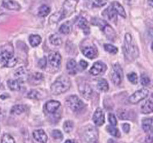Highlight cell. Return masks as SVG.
<instances>
[{
    "label": "cell",
    "mask_w": 153,
    "mask_h": 143,
    "mask_svg": "<svg viewBox=\"0 0 153 143\" xmlns=\"http://www.w3.org/2000/svg\"><path fill=\"white\" fill-rule=\"evenodd\" d=\"M71 82L68 78L66 76H60L51 86V91L53 95H61L69 90Z\"/></svg>",
    "instance_id": "obj_1"
},
{
    "label": "cell",
    "mask_w": 153,
    "mask_h": 143,
    "mask_svg": "<svg viewBox=\"0 0 153 143\" xmlns=\"http://www.w3.org/2000/svg\"><path fill=\"white\" fill-rule=\"evenodd\" d=\"M124 53L127 58L135 59L139 56V49L132 42V37L130 33L125 35V41H124L123 47Z\"/></svg>",
    "instance_id": "obj_2"
},
{
    "label": "cell",
    "mask_w": 153,
    "mask_h": 143,
    "mask_svg": "<svg viewBox=\"0 0 153 143\" xmlns=\"http://www.w3.org/2000/svg\"><path fill=\"white\" fill-rule=\"evenodd\" d=\"M66 103L70 109L74 112H78L84 108V103L76 95H70L66 100Z\"/></svg>",
    "instance_id": "obj_3"
},
{
    "label": "cell",
    "mask_w": 153,
    "mask_h": 143,
    "mask_svg": "<svg viewBox=\"0 0 153 143\" xmlns=\"http://www.w3.org/2000/svg\"><path fill=\"white\" fill-rule=\"evenodd\" d=\"M84 138L87 143H98V131L93 126H88L84 130Z\"/></svg>",
    "instance_id": "obj_4"
},
{
    "label": "cell",
    "mask_w": 153,
    "mask_h": 143,
    "mask_svg": "<svg viewBox=\"0 0 153 143\" xmlns=\"http://www.w3.org/2000/svg\"><path fill=\"white\" fill-rule=\"evenodd\" d=\"M77 3H78V0H65L63 4V9L61 11L63 13L64 18H66L74 13L76 10Z\"/></svg>",
    "instance_id": "obj_5"
},
{
    "label": "cell",
    "mask_w": 153,
    "mask_h": 143,
    "mask_svg": "<svg viewBox=\"0 0 153 143\" xmlns=\"http://www.w3.org/2000/svg\"><path fill=\"white\" fill-rule=\"evenodd\" d=\"M13 47H12V45L11 44L6 45L3 48V49L1 51V53H0V60L3 62V65L6 62H7L10 59L13 58Z\"/></svg>",
    "instance_id": "obj_6"
},
{
    "label": "cell",
    "mask_w": 153,
    "mask_h": 143,
    "mask_svg": "<svg viewBox=\"0 0 153 143\" xmlns=\"http://www.w3.org/2000/svg\"><path fill=\"white\" fill-rule=\"evenodd\" d=\"M111 79L114 84L119 85L123 79V70L119 64H114L111 72Z\"/></svg>",
    "instance_id": "obj_7"
},
{
    "label": "cell",
    "mask_w": 153,
    "mask_h": 143,
    "mask_svg": "<svg viewBox=\"0 0 153 143\" xmlns=\"http://www.w3.org/2000/svg\"><path fill=\"white\" fill-rule=\"evenodd\" d=\"M148 94H149V91L148 89H145V88L140 89L130 96L129 102L131 103H138L143 100H144L148 96Z\"/></svg>",
    "instance_id": "obj_8"
},
{
    "label": "cell",
    "mask_w": 153,
    "mask_h": 143,
    "mask_svg": "<svg viewBox=\"0 0 153 143\" xmlns=\"http://www.w3.org/2000/svg\"><path fill=\"white\" fill-rule=\"evenodd\" d=\"M106 70V65L105 63H103L102 61H97L95 62L93 66L91 67V69L90 70V73L92 75L97 76L101 74H104Z\"/></svg>",
    "instance_id": "obj_9"
},
{
    "label": "cell",
    "mask_w": 153,
    "mask_h": 143,
    "mask_svg": "<svg viewBox=\"0 0 153 143\" xmlns=\"http://www.w3.org/2000/svg\"><path fill=\"white\" fill-rule=\"evenodd\" d=\"M93 121H94V123L97 126H101L104 124L105 122V115H104V112L100 108L96 109V111L94 112V116H93Z\"/></svg>",
    "instance_id": "obj_10"
},
{
    "label": "cell",
    "mask_w": 153,
    "mask_h": 143,
    "mask_svg": "<svg viewBox=\"0 0 153 143\" xmlns=\"http://www.w3.org/2000/svg\"><path fill=\"white\" fill-rule=\"evenodd\" d=\"M48 60H49V63L51 66L58 68L61 63V56L58 52H52L48 55Z\"/></svg>",
    "instance_id": "obj_11"
},
{
    "label": "cell",
    "mask_w": 153,
    "mask_h": 143,
    "mask_svg": "<svg viewBox=\"0 0 153 143\" xmlns=\"http://www.w3.org/2000/svg\"><path fill=\"white\" fill-rule=\"evenodd\" d=\"M79 91L81 93V95L86 100H89L92 96V88H90V85L86 83V82H83V83L79 85Z\"/></svg>",
    "instance_id": "obj_12"
},
{
    "label": "cell",
    "mask_w": 153,
    "mask_h": 143,
    "mask_svg": "<svg viewBox=\"0 0 153 143\" xmlns=\"http://www.w3.org/2000/svg\"><path fill=\"white\" fill-rule=\"evenodd\" d=\"M82 52L86 58L94 59L98 57V49L94 46H85L82 48Z\"/></svg>",
    "instance_id": "obj_13"
},
{
    "label": "cell",
    "mask_w": 153,
    "mask_h": 143,
    "mask_svg": "<svg viewBox=\"0 0 153 143\" xmlns=\"http://www.w3.org/2000/svg\"><path fill=\"white\" fill-rule=\"evenodd\" d=\"M34 140L37 143H46L48 140L47 134L43 130H35L32 133Z\"/></svg>",
    "instance_id": "obj_14"
},
{
    "label": "cell",
    "mask_w": 153,
    "mask_h": 143,
    "mask_svg": "<svg viewBox=\"0 0 153 143\" xmlns=\"http://www.w3.org/2000/svg\"><path fill=\"white\" fill-rule=\"evenodd\" d=\"M60 106H61V103L59 101H48L47 103H45V110L48 113H55L57 111V109L60 108Z\"/></svg>",
    "instance_id": "obj_15"
},
{
    "label": "cell",
    "mask_w": 153,
    "mask_h": 143,
    "mask_svg": "<svg viewBox=\"0 0 153 143\" xmlns=\"http://www.w3.org/2000/svg\"><path fill=\"white\" fill-rule=\"evenodd\" d=\"M3 6L8 10L19 11L20 10V5L14 0H3Z\"/></svg>",
    "instance_id": "obj_16"
},
{
    "label": "cell",
    "mask_w": 153,
    "mask_h": 143,
    "mask_svg": "<svg viewBox=\"0 0 153 143\" xmlns=\"http://www.w3.org/2000/svg\"><path fill=\"white\" fill-rule=\"evenodd\" d=\"M103 15L109 20H111L112 22H116L117 12L114 11V9L112 6L109 7L108 8H106V10L103 11Z\"/></svg>",
    "instance_id": "obj_17"
},
{
    "label": "cell",
    "mask_w": 153,
    "mask_h": 143,
    "mask_svg": "<svg viewBox=\"0 0 153 143\" xmlns=\"http://www.w3.org/2000/svg\"><path fill=\"white\" fill-rule=\"evenodd\" d=\"M101 30L104 32V34L106 35V37L108 38L109 40L114 41V38H115V36H116V35H115V32H114V30L107 23L102 28V29Z\"/></svg>",
    "instance_id": "obj_18"
},
{
    "label": "cell",
    "mask_w": 153,
    "mask_h": 143,
    "mask_svg": "<svg viewBox=\"0 0 153 143\" xmlns=\"http://www.w3.org/2000/svg\"><path fill=\"white\" fill-rule=\"evenodd\" d=\"M24 81L20 79H10L7 81L8 88H10L11 91H19L22 88Z\"/></svg>",
    "instance_id": "obj_19"
},
{
    "label": "cell",
    "mask_w": 153,
    "mask_h": 143,
    "mask_svg": "<svg viewBox=\"0 0 153 143\" xmlns=\"http://www.w3.org/2000/svg\"><path fill=\"white\" fill-rule=\"evenodd\" d=\"M78 27H79L83 31L85 35L90 34V26H89V22L86 20V19L85 18H81L79 19V21H78Z\"/></svg>",
    "instance_id": "obj_20"
},
{
    "label": "cell",
    "mask_w": 153,
    "mask_h": 143,
    "mask_svg": "<svg viewBox=\"0 0 153 143\" xmlns=\"http://www.w3.org/2000/svg\"><path fill=\"white\" fill-rule=\"evenodd\" d=\"M142 128L144 132H150L153 130V119L152 118H145L143 120Z\"/></svg>",
    "instance_id": "obj_21"
},
{
    "label": "cell",
    "mask_w": 153,
    "mask_h": 143,
    "mask_svg": "<svg viewBox=\"0 0 153 143\" xmlns=\"http://www.w3.org/2000/svg\"><path fill=\"white\" fill-rule=\"evenodd\" d=\"M141 112L143 114H149L153 112V102L152 100H147L141 106Z\"/></svg>",
    "instance_id": "obj_22"
},
{
    "label": "cell",
    "mask_w": 153,
    "mask_h": 143,
    "mask_svg": "<svg viewBox=\"0 0 153 143\" xmlns=\"http://www.w3.org/2000/svg\"><path fill=\"white\" fill-rule=\"evenodd\" d=\"M66 68L67 70L69 72V74L71 75H74L76 73V62L74 59H70L67 62L66 65Z\"/></svg>",
    "instance_id": "obj_23"
},
{
    "label": "cell",
    "mask_w": 153,
    "mask_h": 143,
    "mask_svg": "<svg viewBox=\"0 0 153 143\" xmlns=\"http://www.w3.org/2000/svg\"><path fill=\"white\" fill-rule=\"evenodd\" d=\"M111 6L113 7V8L114 9V11H116L117 14H119V16H121L123 18H126V12H125V10H124L123 7L118 2H113V3L111 4Z\"/></svg>",
    "instance_id": "obj_24"
},
{
    "label": "cell",
    "mask_w": 153,
    "mask_h": 143,
    "mask_svg": "<svg viewBox=\"0 0 153 143\" xmlns=\"http://www.w3.org/2000/svg\"><path fill=\"white\" fill-rule=\"evenodd\" d=\"M26 110V107L23 105V104H16L14 105L11 109V113L12 115H20V114L24 113Z\"/></svg>",
    "instance_id": "obj_25"
},
{
    "label": "cell",
    "mask_w": 153,
    "mask_h": 143,
    "mask_svg": "<svg viewBox=\"0 0 153 143\" xmlns=\"http://www.w3.org/2000/svg\"><path fill=\"white\" fill-rule=\"evenodd\" d=\"M29 42L32 47H36L41 43V37L39 35H31L29 37Z\"/></svg>",
    "instance_id": "obj_26"
},
{
    "label": "cell",
    "mask_w": 153,
    "mask_h": 143,
    "mask_svg": "<svg viewBox=\"0 0 153 143\" xmlns=\"http://www.w3.org/2000/svg\"><path fill=\"white\" fill-rule=\"evenodd\" d=\"M72 30V24L70 21H66L60 28V32L63 34H69Z\"/></svg>",
    "instance_id": "obj_27"
},
{
    "label": "cell",
    "mask_w": 153,
    "mask_h": 143,
    "mask_svg": "<svg viewBox=\"0 0 153 143\" xmlns=\"http://www.w3.org/2000/svg\"><path fill=\"white\" fill-rule=\"evenodd\" d=\"M50 11L51 9L48 6L42 5L38 10V16H40V17H45L50 13Z\"/></svg>",
    "instance_id": "obj_28"
},
{
    "label": "cell",
    "mask_w": 153,
    "mask_h": 143,
    "mask_svg": "<svg viewBox=\"0 0 153 143\" xmlns=\"http://www.w3.org/2000/svg\"><path fill=\"white\" fill-rule=\"evenodd\" d=\"M98 90L101 91H103V92H106L109 90V85L108 82L106 79H100L98 82Z\"/></svg>",
    "instance_id": "obj_29"
},
{
    "label": "cell",
    "mask_w": 153,
    "mask_h": 143,
    "mask_svg": "<svg viewBox=\"0 0 153 143\" xmlns=\"http://www.w3.org/2000/svg\"><path fill=\"white\" fill-rule=\"evenodd\" d=\"M16 77L18 78V79H20L22 81H24V77L27 76V70L24 67H20L19 68L15 73Z\"/></svg>",
    "instance_id": "obj_30"
},
{
    "label": "cell",
    "mask_w": 153,
    "mask_h": 143,
    "mask_svg": "<svg viewBox=\"0 0 153 143\" xmlns=\"http://www.w3.org/2000/svg\"><path fill=\"white\" fill-rule=\"evenodd\" d=\"M64 19V16L62 11H59L57 13H54L53 16L50 17V23L53 24V23H58L59 21H61V19Z\"/></svg>",
    "instance_id": "obj_31"
},
{
    "label": "cell",
    "mask_w": 153,
    "mask_h": 143,
    "mask_svg": "<svg viewBox=\"0 0 153 143\" xmlns=\"http://www.w3.org/2000/svg\"><path fill=\"white\" fill-rule=\"evenodd\" d=\"M106 130L107 132L111 134V135L115 137V138H119L120 137V132L119 131V130L115 128V126H113V125H108L106 127Z\"/></svg>",
    "instance_id": "obj_32"
},
{
    "label": "cell",
    "mask_w": 153,
    "mask_h": 143,
    "mask_svg": "<svg viewBox=\"0 0 153 143\" xmlns=\"http://www.w3.org/2000/svg\"><path fill=\"white\" fill-rule=\"evenodd\" d=\"M44 76L42 74L40 73H35L34 74H32V79H31V82L33 84H39L40 82L43 81Z\"/></svg>",
    "instance_id": "obj_33"
},
{
    "label": "cell",
    "mask_w": 153,
    "mask_h": 143,
    "mask_svg": "<svg viewBox=\"0 0 153 143\" xmlns=\"http://www.w3.org/2000/svg\"><path fill=\"white\" fill-rule=\"evenodd\" d=\"M27 98L34 99V100H40L41 97H42V95H41L40 91L37 90L30 91L28 94L27 95Z\"/></svg>",
    "instance_id": "obj_34"
},
{
    "label": "cell",
    "mask_w": 153,
    "mask_h": 143,
    "mask_svg": "<svg viewBox=\"0 0 153 143\" xmlns=\"http://www.w3.org/2000/svg\"><path fill=\"white\" fill-rule=\"evenodd\" d=\"M49 40H50V42L54 45H60L62 43L61 38L57 34L51 35L49 37Z\"/></svg>",
    "instance_id": "obj_35"
},
{
    "label": "cell",
    "mask_w": 153,
    "mask_h": 143,
    "mask_svg": "<svg viewBox=\"0 0 153 143\" xmlns=\"http://www.w3.org/2000/svg\"><path fill=\"white\" fill-rule=\"evenodd\" d=\"M104 49L106 52H108L110 53H112V54H115V53H118V48L114 46V45H111V44H105L104 45Z\"/></svg>",
    "instance_id": "obj_36"
},
{
    "label": "cell",
    "mask_w": 153,
    "mask_h": 143,
    "mask_svg": "<svg viewBox=\"0 0 153 143\" xmlns=\"http://www.w3.org/2000/svg\"><path fill=\"white\" fill-rule=\"evenodd\" d=\"M74 122L72 121H67L64 123L63 129L66 133H70L72 130H74Z\"/></svg>",
    "instance_id": "obj_37"
},
{
    "label": "cell",
    "mask_w": 153,
    "mask_h": 143,
    "mask_svg": "<svg viewBox=\"0 0 153 143\" xmlns=\"http://www.w3.org/2000/svg\"><path fill=\"white\" fill-rule=\"evenodd\" d=\"M1 143H16L15 139L10 134H4L2 138Z\"/></svg>",
    "instance_id": "obj_38"
},
{
    "label": "cell",
    "mask_w": 153,
    "mask_h": 143,
    "mask_svg": "<svg viewBox=\"0 0 153 143\" xmlns=\"http://www.w3.org/2000/svg\"><path fill=\"white\" fill-rule=\"evenodd\" d=\"M52 136H53V138L56 141H61L62 140V138H63V134H62V133H61L60 130H53V132H52Z\"/></svg>",
    "instance_id": "obj_39"
},
{
    "label": "cell",
    "mask_w": 153,
    "mask_h": 143,
    "mask_svg": "<svg viewBox=\"0 0 153 143\" xmlns=\"http://www.w3.org/2000/svg\"><path fill=\"white\" fill-rule=\"evenodd\" d=\"M127 79L129 80L130 82L133 83V84H136L138 82V76L137 74L132 72V73H130V74H127Z\"/></svg>",
    "instance_id": "obj_40"
},
{
    "label": "cell",
    "mask_w": 153,
    "mask_h": 143,
    "mask_svg": "<svg viewBox=\"0 0 153 143\" xmlns=\"http://www.w3.org/2000/svg\"><path fill=\"white\" fill-rule=\"evenodd\" d=\"M140 82H141V84H142L143 86H148V85L150 84L151 80L147 74H143L142 75H141Z\"/></svg>",
    "instance_id": "obj_41"
},
{
    "label": "cell",
    "mask_w": 153,
    "mask_h": 143,
    "mask_svg": "<svg viewBox=\"0 0 153 143\" xmlns=\"http://www.w3.org/2000/svg\"><path fill=\"white\" fill-rule=\"evenodd\" d=\"M108 119L109 121H110V124L111 125H113V126H116L117 125V120L115 116L112 113H110L108 116Z\"/></svg>",
    "instance_id": "obj_42"
},
{
    "label": "cell",
    "mask_w": 153,
    "mask_h": 143,
    "mask_svg": "<svg viewBox=\"0 0 153 143\" xmlns=\"http://www.w3.org/2000/svg\"><path fill=\"white\" fill-rule=\"evenodd\" d=\"M16 63H17V59L15 58H12L10 59L7 62H6V63L4 64V66H5L6 67H13V66H16Z\"/></svg>",
    "instance_id": "obj_43"
},
{
    "label": "cell",
    "mask_w": 153,
    "mask_h": 143,
    "mask_svg": "<svg viewBox=\"0 0 153 143\" xmlns=\"http://www.w3.org/2000/svg\"><path fill=\"white\" fill-rule=\"evenodd\" d=\"M93 4L94 7H102L106 4V1L105 0H94L93 1Z\"/></svg>",
    "instance_id": "obj_44"
},
{
    "label": "cell",
    "mask_w": 153,
    "mask_h": 143,
    "mask_svg": "<svg viewBox=\"0 0 153 143\" xmlns=\"http://www.w3.org/2000/svg\"><path fill=\"white\" fill-rule=\"evenodd\" d=\"M38 65L40 66L41 69H45L46 66H47V60H46V58H42L41 59H40V61L38 62Z\"/></svg>",
    "instance_id": "obj_45"
},
{
    "label": "cell",
    "mask_w": 153,
    "mask_h": 143,
    "mask_svg": "<svg viewBox=\"0 0 153 143\" xmlns=\"http://www.w3.org/2000/svg\"><path fill=\"white\" fill-rule=\"evenodd\" d=\"M120 112V111H119ZM122 112L121 113H119V117H120V119H123V120H125V119H129L128 118V116H127V112L126 111H124V110H123L122 112Z\"/></svg>",
    "instance_id": "obj_46"
},
{
    "label": "cell",
    "mask_w": 153,
    "mask_h": 143,
    "mask_svg": "<svg viewBox=\"0 0 153 143\" xmlns=\"http://www.w3.org/2000/svg\"><path fill=\"white\" fill-rule=\"evenodd\" d=\"M79 65H80V66H81V68H82V70H85L86 68H87V66H88L87 62H86L85 61H83V60H82V61H80Z\"/></svg>",
    "instance_id": "obj_47"
},
{
    "label": "cell",
    "mask_w": 153,
    "mask_h": 143,
    "mask_svg": "<svg viewBox=\"0 0 153 143\" xmlns=\"http://www.w3.org/2000/svg\"><path fill=\"white\" fill-rule=\"evenodd\" d=\"M130 125L129 124H127V123H125V124H123V131L126 133H129L130 131Z\"/></svg>",
    "instance_id": "obj_48"
},
{
    "label": "cell",
    "mask_w": 153,
    "mask_h": 143,
    "mask_svg": "<svg viewBox=\"0 0 153 143\" xmlns=\"http://www.w3.org/2000/svg\"><path fill=\"white\" fill-rule=\"evenodd\" d=\"M146 142L152 143L153 142V134H150L146 138Z\"/></svg>",
    "instance_id": "obj_49"
},
{
    "label": "cell",
    "mask_w": 153,
    "mask_h": 143,
    "mask_svg": "<svg viewBox=\"0 0 153 143\" xmlns=\"http://www.w3.org/2000/svg\"><path fill=\"white\" fill-rule=\"evenodd\" d=\"M65 143H77V142H76L75 140H71V139H70V140L65 141Z\"/></svg>",
    "instance_id": "obj_50"
},
{
    "label": "cell",
    "mask_w": 153,
    "mask_h": 143,
    "mask_svg": "<svg viewBox=\"0 0 153 143\" xmlns=\"http://www.w3.org/2000/svg\"><path fill=\"white\" fill-rule=\"evenodd\" d=\"M148 4L151 6V7H153V0H148Z\"/></svg>",
    "instance_id": "obj_51"
},
{
    "label": "cell",
    "mask_w": 153,
    "mask_h": 143,
    "mask_svg": "<svg viewBox=\"0 0 153 143\" xmlns=\"http://www.w3.org/2000/svg\"><path fill=\"white\" fill-rule=\"evenodd\" d=\"M152 51H153V43L152 44Z\"/></svg>",
    "instance_id": "obj_52"
}]
</instances>
